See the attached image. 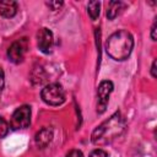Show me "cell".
I'll return each mask as SVG.
<instances>
[{"instance_id":"obj_1","label":"cell","mask_w":157,"mask_h":157,"mask_svg":"<svg viewBox=\"0 0 157 157\" xmlns=\"http://www.w3.org/2000/svg\"><path fill=\"white\" fill-rule=\"evenodd\" d=\"M125 129V120L119 112L114 113L110 118L97 126L91 136L92 144L97 146H104L119 137Z\"/></svg>"},{"instance_id":"obj_2","label":"cell","mask_w":157,"mask_h":157,"mask_svg":"<svg viewBox=\"0 0 157 157\" xmlns=\"http://www.w3.org/2000/svg\"><path fill=\"white\" fill-rule=\"evenodd\" d=\"M134 48V38L130 32L120 29L109 36L105 43L107 54L114 60H125L131 54Z\"/></svg>"},{"instance_id":"obj_3","label":"cell","mask_w":157,"mask_h":157,"mask_svg":"<svg viewBox=\"0 0 157 157\" xmlns=\"http://www.w3.org/2000/svg\"><path fill=\"white\" fill-rule=\"evenodd\" d=\"M42 99L49 105H60L65 101V91L59 83H49L40 92Z\"/></svg>"},{"instance_id":"obj_4","label":"cell","mask_w":157,"mask_h":157,"mask_svg":"<svg viewBox=\"0 0 157 157\" xmlns=\"http://www.w3.org/2000/svg\"><path fill=\"white\" fill-rule=\"evenodd\" d=\"M31 123V108L28 105L18 107L11 118V126L12 129H25Z\"/></svg>"},{"instance_id":"obj_5","label":"cell","mask_w":157,"mask_h":157,"mask_svg":"<svg viewBox=\"0 0 157 157\" xmlns=\"http://www.w3.org/2000/svg\"><path fill=\"white\" fill-rule=\"evenodd\" d=\"M26 52H27V39L22 38L20 40L13 42L10 45V48L7 49V58L10 61L15 64H20L23 61Z\"/></svg>"},{"instance_id":"obj_6","label":"cell","mask_w":157,"mask_h":157,"mask_svg":"<svg viewBox=\"0 0 157 157\" xmlns=\"http://www.w3.org/2000/svg\"><path fill=\"white\" fill-rule=\"evenodd\" d=\"M113 91V83L112 81H102L98 86L97 90V94H98V104H97V112L98 113H103L105 110V107L108 104V99H109V94Z\"/></svg>"},{"instance_id":"obj_7","label":"cell","mask_w":157,"mask_h":157,"mask_svg":"<svg viewBox=\"0 0 157 157\" xmlns=\"http://www.w3.org/2000/svg\"><path fill=\"white\" fill-rule=\"evenodd\" d=\"M37 44L42 53L48 54L53 47V33L50 29L43 27L37 33Z\"/></svg>"},{"instance_id":"obj_8","label":"cell","mask_w":157,"mask_h":157,"mask_svg":"<svg viewBox=\"0 0 157 157\" xmlns=\"http://www.w3.org/2000/svg\"><path fill=\"white\" fill-rule=\"evenodd\" d=\"M52 139H53V130L50 128H43L36 134V144L40 148L47 147L52 141Z\"/></svg>"},{"instance_id":"obj_9","label":"cell","mask_w":157,"mask_h":157,"mask_svg":"<svg viewBox=\"0 0 157 157\" xmlns=\"http://www.w3.org/2000/svg\"><path fill=\"white\" fill-rule=\"evenodd\" d=\"M17 13V2L6 0L0 1V16L2 17H13Z\"/></svg>"},{"instance_id":"obj_10","label":"cell","mask_w":157,"mask_h":157,"mask_svg":"<svg viewBox=\"0 0 157 157\" xmlns=\"http://www.w3.org/2000/svg\"><path fill=\"white\" fill-rule=\"evenodd\" d=\"M121 9H123V2H120V1H110L108 4V7H107V17L109 20L115 18L119 15Z\"/></svg>"},{"instance_id":"obj_11","label":"cell","mask_w":157,"mask_h":157,"mask_svg":"<svg viewBox=\"0 0 157 157\" xmlns=\"http://www.w3.org/2000/svg\"><path fill=\"white\" fill-rule=\"evenodd\" d=\"M99 9H101V4L99 1H90L87 5V11L88 15L92 20H96L99 16Z\"/></svg>"},{"instance_id":"obj_12","label":"cell","mask_w":157,"mask_h":157,"mask_svg":"<svg viewBox=\"0 0 157 157\" xmlns=\"http://www.w3.org/2000/svg\"><path fill=\"white\" fill-rule=\"evenodd\" d=\"M9 132V124L6 123V120L4 118L0 117V139L5 137Z\"/></svg>"},{"instance_id":"obj_13","label":"cell","mask_w":157,"mask_h":157,"mask_svg":"<svg viewBox=\"0 0 157 157\" xmlns=\"http://www.w3.org/2000/svg\"><path fill=\"white\" fill-rule=\"evenodd\" d=\"M90 157H108V153L102 148H96L90 153Z\"/></svg>"},{"instance_id":"obj_14","label":"cell","mask_w":157,"mask_h":157,"mask_svg":"<svg viewBox=\"0 0 157 157\" xmlns=\"http://www.w3.org/2000/svg\"><path fill=\"white\" fill-rule=\"evenodd\" d=\"M45 4L50 10H58L60 6H63V1H47Z\"/></svg>"},{"instance_id":"obj_15","label":"cell","mask_w":157,"mask_h":157,"mask_svg":"<svg viewBox=\"0 0 157 157\" xmlns=\"http://www.w3.org/2000/svg\"><path fill=\"white\" fill-rule=\"evenodd\" d=\"M66 157H83V153H82L80 150H71V151L66 155Z\"/></svg>"},{"instance_id":"obj_16","label":"cell","mask_w":157,"mask_h":157,"mask_svg":"<svg viewBox=\"0 0 157 157\" xmlns=\"http://www.w3.org/2000/svg\"><path fill=\"white\" fill-rule=\"evenodd\" d=\"M4 85H5V75H4V70L0 67V93L4 90Z\"/></svg>"},{"instance_id":"obj_17","label":"cell","mask_w":157,"mask_h":157,"mask_svg":"<svg viewBox=\"0 0 157 157\" xmlns=\"http://www.w3.org/2000/svg\"><path fill=\"white\" fill-rule=\"evenodd\" d=\"M156 22L152 25V27H151V38H152V40H156Z\"/></svg>"},{"instance_id":"obj_18","label":"cell","mask_w":157,"mask_h":157,"mask_svg":"<svg viewBox=\"0 0 157 157\" xmlns=\"http://www.w3.org/2000/svg\"><path fill=\"white\" fill-rule=\"evenodd\" d=\"M151 75H152V77H156L157 75H156V60H153V63H152V66H151Z\"/></svg>"}]
</instances>
